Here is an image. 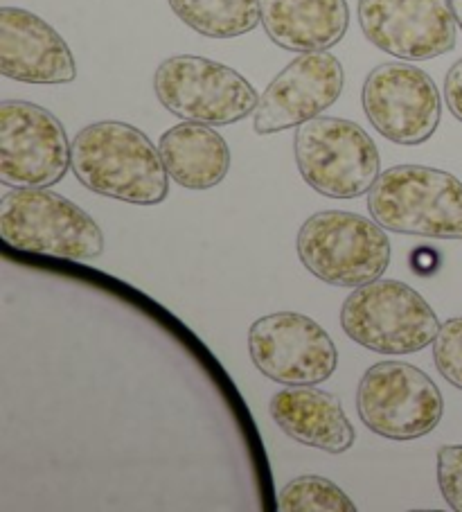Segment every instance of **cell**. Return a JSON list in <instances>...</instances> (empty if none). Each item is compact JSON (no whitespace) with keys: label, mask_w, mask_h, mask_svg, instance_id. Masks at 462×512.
<instances>
[{"label":"cell","mask_w":462,"mask_h":512,"mask_svg":"<svg viewBox=\"0 0 462 512\" xmlns=\"http://www.w3.org/2000/svg\"><path fill=\"white\" fill-rule=\"evenodd\" d=\"M451 7H453V14H456L458 28L462 32V0H451Z\"/></svg>","instance_id":"603a6c76"},{"label":"cell","mask_w":462,"mask_h":512,"mask_svg":"<svg viewBox=\"0 0 462 512\" xmlns=\"http://www.w3.org/2000/svg\"><path fill=\"white\" fill-rule=\"evenodd\" d=\"M73 172L100 197L133 206H156L170 194L161 149L145 131L120 120H102L73 138Z\"/></svg>","instance_id":"6da1fadb"},{"label":"cell","mask_w":462,"mask_h":512,"mask_svg":"<svg viewBox=\"0 0 462 512\" xmlns=\"http://www.w3.org/2000/svg\"><path fill=\"white\" fill-rule=\"evenodd\" d=\"M269 411L289 438L327 454H345L357 440L339 397L321 388H282L271 397Z\"/></svg>","instance_id":"9a60e30c"},{"label":"cell","mask_w":462,"mask_h":512,"mask_svg":"<svg viewBox=\"0 0 462 512\" xmlns=\"http://www.w3.org/2000/svg\"><path fill=\"white\" fill-rule=\"evenodd\" d=\"M300 176L330 199H357L381 176L375 140L357 122L318 116L300 125L293 138Z\"/></svg>","instance_id":"8992f818"},{"label":"cell","mask_w":462,"mask_h":512,"mask_svg":"<svg viewBox=\"0 0 462 512\" xmlns=\"http://www.w3.org/2000/svg\"><path fill=\"white\" fill-rule=\"evenodd\" d=\"M0 237L23 253L91 262L104 253L95 219L48 188H14L0 199Z\"/></svg>","instance_id":"3957f363"},{"label":"cell","mask_w":462,"mask_h":512,"mask_svg":"<svg viewBox=\"0 0 462 512\" xmlns=\"http://www.w3.org/2000/svg\"><path fill=\"white\" fill-rule=\"evenodd\" d=\"M0 73L23 84H70L77 79V61L66 39L48 21L21 7H3Z\"/></svg>","instance_id":"5bb4252c"},{"label":"cell","mask_w":462,"mask_h":512,"mask_svg":"<svg viewBox=\"0 0 462 512\" xmlns=\"http://www.w3.org/2000/svg\"><path fill=\"white\" fill-rule=\"evenodd\" d=\"M296 249L302 267L334 287L368 285L390 264L386 228L345 210L314 213L300 226Z\"/></svg>","instance_id":"277c9868"},{"label":"cell","mask_w":462,"mask_h":512,"mask_svg":"<svg viewBox=\"0 0 462 512\" xmlns=\"http://www.w3.org/2000/svg\"><path fill=\"white\" fill-rule=\"evenodd\" d=\"M370 125L395 145L415 147L438 131L442 97L433 77L404 61L377 66L361 93Z\"/></svg>","instance_id":"8fae6325"},{"label":"cell","mask_w":462,"mask_h":512,"mask_svg":"<svg viewBox=\"0 0 462 512\" xmlns=\"http://www.w3.org/2000/svg\"><path fill=\"white\" fill-rule=\"evenodd\" d=\"M73 167V145L55 113L25 100L0 102V181L52 188Z\"/></svg>","instance_id":"9c48e42d"},{"label":"cell","mask_w":462,"mask_h":512,"mask_svg":"<svg viewBox=\"0 0 462 512\" xmlns=\"http://www.w3.org/2000/svg\"><path fill=\"white\" fill-rule=\"evenodd\" d=\"M248 355L271 382L316 386L327 382L339 364V352L321 323L298 312H275L248 330Z\"/></svg>","instance_id":"30bf717a"},{"label":"cell","mask_w":462,"mask_h":512,"mask_svg":"<svg viewBox=\"0 0 462 512\" xmlns=\"http://www.w3.org/2000/svg\"><path fill=\"white\" fill-rule=\"evenodd\" d=\"M345 88L343 64L330 52H302L282 68L260 95L253 116L257 136L300 127L339 102Z\"/></svg>","instance_id":"4fadbf2b"},{"label":"cell","mask_w":462,"mask_h":512,"mask_svg":"<svg viewBox=\"0 0 462 512\" xmlns=\"http://www.w3.org/2000/svg\"><path fill=\"white\" fill-rule=\"evenodd\" d=\"M438 485L447 506L462 512V445L438 449Z\"/></svg>","instance_id":"44dd1931"},{"label":"cell","mask_w":462,"mask_h":512,"mask_svg":"<svg viewBox=\"0 0 462 512\" xmlns=\"http://www.w3.org/2000/svg\"><path fill=\"white\" fill-rule=\"evenodd\" d=\"M262 28L275 46L291 52H323L350 28L348 0H260Z\"/></svg>","instance_id":"2e32d148"},{"label":"cell","mask_w":462,"mask_h":512,"mask_svg":"<svg viewBox=\"0 0 462 512\" xmlns=\"http://www.w3.org/2000/svg\"><path fill=\"white\" fill-rule=\"evenodd\" d=\"M357 411L363 425L381 438L417 440L440 425L444 400L438 384L406 361H379L361 377Z\"/></svg>","instance_id":"ba28073f"},{"label":"cell","mask_w":462,"mask_h":512,"mask_svg":"<svg viewBox=\"0 0 462 512\" xmlns=\"http://www.w3.org/2000/svg\"><path fill=\"white\" fill-rule=\"evenodd\" d=\"M359 25L372 46L404 61H429L456 48L451 0H359Z\"/></svg>","instance_id":"7c38bea8"},{"label":"cell","mask_w":462,"mask_h":512,"mask_svg":"<svg viewBox=\"0 0 462 512\" xmlns=\"http://www.w3.org/2000/svg\"><path fill=\"white\" fill-rule=\"evenodd\" d=\"M341 328L359 346L395 357L433 346L440 321L413 287L379 278L345 298Z\"/></svg>","instance_id":"5b68a950"},{"label":"cell","mask_w":462,"mask_h":512,"mask_svg":"<svg viewBox=\"0 0 462 512\" xmlns=\"http://www.w3.org/2000/svg\"><path fill=\"white\" fill-rule=\"evenodd\" d=\"M433 361L438 373L462 391V316L440 325L433 341Z\"/></svg>","instance_id":"ffe728a7"},{"label":"cell","mask_w":462,"mask_h":512,"mask_svg":"<svg viewBox=\"0 0 462 512\" xmlns=\"http://www.w3.org/2000/svg\"><path fill=\"white\" fill-rule=\"evenodd\" d=\"M282 512H354L352 499L325 476L302 474L289 481L278 494Z\"/></svg>","instance_id":"d6986e66"},{"label":"cell","mask_w":462,"mask_h":512,"mask_svg":"<svg viewBox=\"0 0 462 512\" xmlns=\"http://www.w3.org/2000/svg\"><path fill=\"white\" fill-rule=\"evenodd\" d=\"M444 102H447L451 116L462 122V59H458L444 77Z\"/></svg>","instance_id":"7402d4cb"},{"label":"cell","mask_w":462,"mask_h":512,"mask_svg":"<svg viewBox=\"0 0 462 512\" xmlns=\"http://www.w3.org/2000/svg\"><path fill=\"white\" fill-rule=\"evenodd\" d=\"M154 93L172 116L208 127L242 122L260 104L251 82L235 68L197 55L167 57L156 68Z\"/></svg>","instance_id":"52a82bcc"},{"label":"cell","mask_w":462,"mask_h":512,"mask_svg":"<svg viewBox=\"0 0 462 512\" xmlns=\"http://www.w3.org/2000/svg\"><path fill=\"white\" fill-rule=\"evenodd\" d=\"M163 163L170 179L185 190H210L226 179L230 149L217 129L201 122H181L161 136Z\"/></svg>","instance_id":"e0dca14e"},{"label":"cell","mask_w":462,"mask_h":512,"mask_svg":"<svg viewBox=\"0 0 462 512\" xmlns=\"http://www.w3.org/2000/svg\"><path fill=\"white\" fill-rule=\"evenodd\" d=\"M172 12L208 39H235L262 23L260 0H167Z\"/></svg>","instance_id":"ac0fdd59"},{"label":"cell","mask_w":462,"mask_h":512,"mask_svg":"<svg viewBox=\"0 0 462 512\" xmlns=\"http://www.w3.org/2000/svg\"><path fill=\"white\" fill-rule=\"evenodd\" d=\"M368 210L386 231L462 240V181L435 167H390L368 192Z\"/></svg>","instance_id":"7a4b0ae2"}]
</instances>
